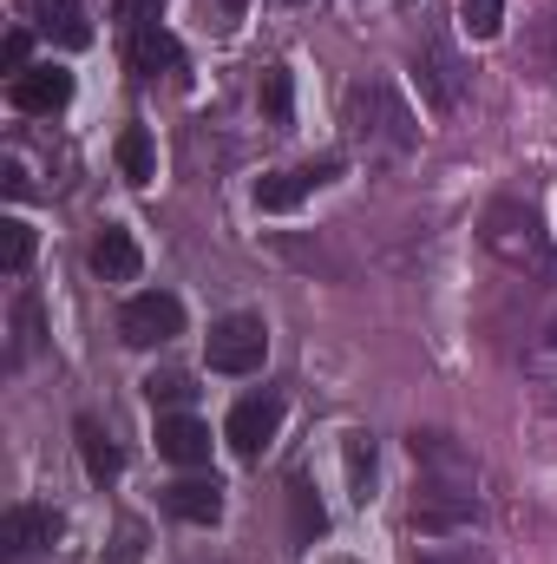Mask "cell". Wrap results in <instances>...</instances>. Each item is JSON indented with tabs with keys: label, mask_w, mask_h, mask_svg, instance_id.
Wrapping results in <instances>:
<instances>
[{
	"label": "cell",
	"mask_w": 557,
	"mask_h": 564,
	"mask_svg": "<svg viewBox=\"0 0 557 564\" xmlns=\"http://www.w3.org/2000/svg\"><path fill=\"white\" fill-rule=\"evenodd\" d=\"M407 453H414V466L426 473V486H419V499H414V525L426 532V539L466 532V525L479 519V492H472L479 473H472L466 446H452L446 433H414Z\"/></svg>",
	"instance_id": "obj_1"
},
{
	"label": "cell",
	"mask_w": 557,
	"mask_h": 564,
	"mask_svg": "<svg viewBox=\"0 0 557 564\" xmlns=\"http://www.w3.org/2000/svg\"><path fill=\"white\" fill-rule=\"evenodd\" d=\"M479 243H485L505 270H525V276H551L557 270V250H551L545 217H538L532 204H518V197L485 204V217H479Z\"/></svg>",
	"instance_id": "obj_2"
},
{
	"label": "cell",
	"mask_w": 557,
	"mask_h": 564,
	"mask_svg": "<svg viewBox=\"0 0 557 564\" xmlns=\"http://www.w3.org/2000/svg\"><path fill=\"white\" fill-rule=\"evenodd\" d=\"M348 126H354L368 144H381V151H414L419 144L414 106H407L387 79H361V86L348 93Z\"/></svg>",
	"instance_id": "obj_3"
},
{
	"label": "cell",
	"mask_w": 557,
	"mask_h": 564,
	"mask_svg": "<svg viewBox=\"0 0 557 564\" xmlns=\"http://www.w3.org/2000/svg\"><path fill=\"white\" fill-rule=\"evenodd\" d=\"M414 79H419V93H426V106L446 119V112H459V99H466V59L452 53V40L446 33H426V46L414 53Z\"/></svg>",
	"instance_id": "obj_4"
},
{
	"label": "cell",
	"mask_w": 557,
	"mask_h": 564,
	"mask_svg": "<svg viewBox=\"0 0 557 564\" xmlns=\"http://www.w3.org/2000/svg\"><path fill=\"white\" fill-rule=\"evenodd\" d=\"M210 368L217 375H256L263 361H270V328H263V315H223L217 328H210Z\"/></svg>",
	"instance_id": "obj_5"
},
{
	"label": "cell",
	"mask_w": 557,
	"mask_h": 564,
	"mask_svg": "<svg viewBox=\"0 0 557 564\" xmlns=\"http://www.w3.org/2000/svg\"><path fill=\"white\" fill-rule=\"evenodd\" d=\"M119 335H125V348H157V341L184 335V302L164 289H144L119 308Z\"/></svg>",
	"instance_id": "obj_6"
},
{
	"label": "cell",
	"mask_w": 557,
	"mask_h": 564,
	"mask_svg": "<svg viewBox=\"0 0 557 564\" xmlns=\"http://www.w3.org/2000/svg\"><path fill=\"white\" fill-rule=\"evenodd\" d=\"M341 177V158H315V164H295V171H270V177H256V210H295L308 191H321V184H335Z\"/></svg>",
	"instance_id": "obj_7"
},
{
	"label": "cell",
	"mask_w": 557,
	"mask_h": 564,
	"mask_svg": "<svg viewBox=\"0 0 557 564\" xmlns=\"http://www.w3.org/2000/svg\"><path fill=\"white\" fill-rule=\"evenodd\" d=\"M276 426H282V394H250V401H237V408H230L223 440H230V453H237V459H263V446L276 440Z\"/></svg>",
	"instance_id": "obj_8"
},
{
	"label": "cell",
	"mask_w": 557,
	"mask_h": 564,
	"mask_svg": "<svg viewBox=\"0 0 557 564\" xmlns=\"http://www.w3.org/2000/svg\"><path fill=\"white\" fill-rule=\"evenodd\" d=\"M13 112H59L73 99V73L66 66H26L20 79H7Z\"/></svg>",
	"instance_id": "obj_9"
},
{
	"label": "cell",
	"mask_w": 557,
	"mask_h": 564,
	"mask_svg": "<svg viewBox=\"0 0 557 564\" xmlns=\"http://www.w3.org/2000/svg\"><path fill=\"white\" fill-rule=\"evenodd\" d=\"M53 539H59V512H46V506H13L0 519V552L7 558H26V552H40Z\"/></svg>",
	"instance_id": "obj_10"
},
{
	"label": "cell",
	"mask_w": 557,
	"mask_h": 564,
	"mask_svg": "<svg viewBox=\"0 0 557 564\" xmlns=\"http://www.w3.org/2000/svg\"><path fill=\"white\" fill-rule=\"evenodd\" d=\"M26 13H33V26L46 33V40H59V46H92V13H86V0H26Z\"/></svg>",
	"instance_id": "obj_11"
},
{
	"label": "cell",
	"mask_w": 557,
	"mask_h": 564,
	"mask_svg": "<svg viewBox=\"0 0 557 564\" xmlns=\"http://www.w3.org/2000/svg\"><path fill=\"white\" fill-rule=\"evenodd\" d=\"M139 270H144L139 237H132L125 224H106V230L92 237V276H99V282H132Z\"/></svg>",
	"instance_id": "obj_12"
},
{
	"label": "cell",
	"mask_w": 557,
	"mask_h": 564,
	"mask_svg": "<svg viewBox=\"0 0 557 564\" xmlns=\"http://www.w3.org/2000/svg\"><path fill=\"white\" fill-rule=\"evenodd\" d=\"M164 506H171V519H184V525H217V519H223V486L184 473L177 486H164Z\"/></svg>",
	"instance_id": "obj_13"
},
{
	"label": "cell",
	"mask_w": 557,
	"mask_h": 564,
	"mask_svg": "<svg viewBox=\"0 0 557 564\" xmlns=\"http://www.w3.org/2000/svg\"><path fill=\"white\" fill-rule=\"evenodd\" d=\"M157 453L171 466H204L210 459V426L197 421V414H164L157 421Z\"/></svg>",
	"instance_id": "obj_14"
},
{
	"label": "cell",
	"mask_w": 557,
	"mask_h": 564,
	"mask_svg": "<svg viewBox=\"0 0 557 564\" xmlns=\"http://www.w3.org/2000/svg\"><path fill=\"white\" fill-rule=\"evenodd\" d=\"M125 59H132V73L139 79H157V73H177L184 66V53H177V40L151 20V26H132V40H125Z\"/></svg>",
	"instance_id": "obj_15"
},
{
	"label": "cell",
	"mask_w": 557,
	"mask_h": 564,
	"mask_svg": "<svg viewBox=\"0 0 557 564\" xmlns=\"http://www.w3.org/2000/svg\"><path fill=\"white\" fill-rule=\"evenodd\" d=\"M73 440H79V459H86V473H92V486H112L119 473H125V453L106 440V426L92 421V414H79L73 421Z\"/></svg>",
	"instance_id": "obj_16"
},
{
	"label": "cell",
	"mask_w": 557,
	"mask_h": 564,
	"mask_svg": "<svg viewBox=\"0 0 557 564\" xmlns=\"http://www.w3.org/2000/svg\"><path fill=\"white\" fill-rule=\"evenodd\" d=\"M518 66L538 79V86H557V7H545L538 20H532V33H525V53H518Z\"/></svg>",
	"instance_id": "obj_17"
},
{
	"label": "cell",
	"mask_w": 557,
	"mask_h": 564,
	"mask_svg": "<svg viewBox=\"0 0 557 564\" xmlns=\"http://www.w3.org/2000/svg\"><path fill=\"white\" fill-rule=\"evenodd\" d=\"M119 171H125L132 191H144V184L157 177V144H151L144 126H125V132H119Z\"/></svg>",
	"instance_id": "obj_18"
},
{
	"label": "cell",
	"mask_w": 557,
	"mask_h": 564,
	"mask_svg": "<svg viewBox=\"0 0 557 564\" xmlns=\"http://www.w3.org/2000/svg\"><path fill=\"white\" fill-rule=\"evenodd\" d=\"M288 512H295V545H315L328 532V512H321V499H315L308 479H288Z\"/></svg>",
	"instance_id": "obj_19"
},
{
	"label": "cell",
	"mask_w": 557,
	"mask_h": 564,
	"mask_svg": "<svg viewBox=\"0 0 557 564\" xmlns=\"http://www.w3.org/2000/svg\"><path fill=\"white\" fill-rule=\"evenodd\" d=\"M341 459H348V486H354V499L368 506V499H374V440H368V433H348V440H341Z\"/></svg>",
	"instance_id": "obj_20"
},
{
	"label": "cell",
	"mask_w": 557,
	"mask_h": 564,
	"mask_svg": "<svg viewBox=\"0 0 557 564\" xmlns=\"http://www.w3.org/2000/svg\"><path fill=\"white\" fill-rule=\"evenodd\" d=\"M26 263H33V224L26 217H7L0 224V270L7 276H26Z\"/></svg>",
	"instance_id": "obj_21"
},
{
	"label": "cell",
	"mask_w": 557,
	"mask_h": 564,
	"mask_svg": "<svg viewBox=\"0 0 557 564\" xmlns=\"http://www.w3.org/2000/svg\"><path fill=\"white\" fill-rule=\"evenodd\" d=\"M256 99H263V119L270 126H288L295 119V79H288V66H270L263 73V93Z\"/></svg>",
	"instance_id": "obj_22"
},
{
	"label": "cell",
	"mask_w": 557,
	"mask_h": 564,
	"mask_svg": "<svg viewBox=\"0 0 557 564\" xmlns=\"http://www.w3.org/2000/svg\"><path fill=\"white\" fill-rule=\"evenodd\" d=\"M33 348H40V295L20 289V302H13V361H26Z\"/></svg>",
	"instance_id": "obj_23"
},
{
	"label": "cell",
	"mask_w": 557,
	"mask_h": 564,
	"mask_svg": "<svg viewBox=\"0 0 557 564\" xmlns=\"http://www.w3.org/2000/svg\"><path fill=\"white\" fill-rule=\"evenodd\" d=\"M459 26L472 40H499L505 33V0H459Z\"/></svg>",
	"instance_id": "obj_24"
},
{
	"label": "cell",
	"mask_w": 557,
	"mask_h": 564,
	"mask_svg": "<svg viewBox=\"0 0 557 564\" xmlns=\"http://www.w3.org/2000/svg\"><path fill=\"white\" fill-rule=\"evenodd\" d=\"M190 394H197V388H190L184 375H151V381H144V401H151V408H184Z\"/></svg>",
	"instance_id": "obj_25"
},
{
	"label": "cell",
	"mask_w": 557,
	"mask_h": 564,
	"mask_svg": "<svg viewBox=\"0 0 557 564\" xmlns=\"http://www.w3.org/2000/svg\"><path fill=\"white\" fill-rule=\"evenodd\" d=\"M106 564H144V525L139 519H119V539H112Z\"/></svg>",
	"instance_id": "obj_26"
},
{
	"label": "cell",
	"mask_w": 557,
	"mask_h": 564,
	"mask_svg": "<svg viewBox=\"0 0 557 564\" xmlns=\"http://www.w3.org/2000/svg\"><path fill=\"white\" fill-rule=\"evenodd\" d=\"M26 59H33V33H26V26H13V33H7V46H0V73H7V79H20V73H26Z\"/></svg>",
	"instance_id": "obj_27"
},
{
	"label": "cell",
	"mask_w": 557,
	"mask_h": 564,
	"mask_svg": "<svg viewBox=\"0 0 557 564\" xmlns=\"http://www.w3.org/2000/svg\"><path fill=\"white\" fill-rule=\"evenodd\" d=\"M157 7H164V0H119L112 13H119V26L132 33V26H151V20H157Z\"/></svg>",
	"instance_id": "obj_28"
},
{
	"label": "cell",
	"mask_w": 557,
	"mask_h": 564,
	"mask_svg": "<svg viewBox=\"0 0 557 564\" xmlns=\"http://www.w3.org/2000/svg\"><path fill=\"white\" fill-rule=\"evenodd\" d=\"M243 7H250V0H204L210 26H237V20H243Z\"/></svg>",
	"instance_id": "obj_29"
},
{
	"label": "cell",
	"mask_w": 557,
	"mask_h": 564,
	"mask_svg": "<svg viewBox=\"0 0 557 564\" xmlns=\"http://www.w3.org/2000/svg\"><path fill=\"white\" fill-rule=\"evenodd\" d=\"M0 184H7V197H26V191H33V184H26V171H20V158H7V164H0Z\"/></svg>",
	"instance_id": "obj_30"
},
{
	"label": "cell",
	"mask_w": 557,
	"mask_h": 564,
	"mask_svg": "<svg viewBox=\"0 0 557 564\" xmlns=\"http://www.w3.org/2000/svg\"><path fill=\"white\" fill-rule=\"evenodd\" d=\"M426 564H485V558H479V552H433Z\"/></svg>",
	"instance_id": "obj_31"
},
{
	"label": "cell",
	"mask_w": 557,
	"mask_h": 564,
	"mask_svg": "<svg viewBox=\"0 0 557 564\" xmlns=\"http://www.w3.org/2000/svg\"><path fill=\"white\" fill-rule=\"evenodd\" d=\"M288 7H308V0H288Z\"/></svg>",
	"instance_id": "obj_32"
},
{
	"label": "cell",
	"mask_w": 557,
	"mask_h": 564,
	"mask_svg": "<svg viewBox=\"0 0 557 564\" xmlns=\"http://www.w3.org/2000/svg\"><path fill=\"white\" fill-rule=\"evenodd\" d=\"M551 341H557V322H551Z\"/></svg>",
	"instance_id": "obj_33"
}]
</instances>
